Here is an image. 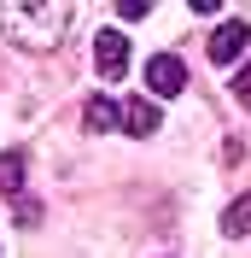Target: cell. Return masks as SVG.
<instances>
[{
	"label": "cell",
	"instance_id": "cell-1",
	"mask_svg": "<svg viewBox=\"0 0 251 258\" xmlns=\"http://www.w3.org/2000/svg\"><path fill=\"white\" fill-rule=\"evenodd\" d=\"M64 30H70V6L64 0H12V6H0V35L24 53L59 47Z\"/></svg>",
	"mask_w": 251,
	"mask_h": 258
},
{
	"label": "cell",
	"instance_id": "cell-2",
	"mask_svg": "<svg viewBox=\"0 0 251 258\" xmlns=\"http://www.w3.org/2000/svg\"><path fill=\"white\" fill-rule=\"evenodd\" d=\"M204 53H210V64H239V59L251 53V24H245V18L216 24V30H210V41H204Z\"/></svg>",
	"mask_w": 251,
	"mask_h": 258
},
{
	"label": "cell",
	"instance_id": "cell-3",
	"mask_svg": "<svg viewBox=\"0 0 251 258\" xmlns=\"http://www.w3.org/2000/svg\"><path fill=\"white\" fill-rule=\"evenodd\" d=\"M94 71H99L105 82H117V77L129 71V41H123L117 30H99V35H94Z\"/></svg>",
	"mask_w": 251,
	"mask_h": 258
},
{
	"label": "cell",
	"instance_id": "cell-4",
	"mask_svg": "<svg viewBox=\"0 0 251 258\" xmlns=\"http://www.w3.org/2000/svg\"><path fill=\"white\" fill-rule=\"evenodd\" d=\"M146 88H152V94H181V88H187V64L175 59V53L146 59Z\"/></svg>",
	"mask_w": 251,
	"mask_h": 258
},
{
	"label": "cell",
	"instance_id": "cell-5",
	"mask_svg": "<svg viewBox=\"0 0 251 258\" xmlns=\"http://www.w3.org/2000/svg\"><path fill=\"white\" fill-rule=\"evenodd\" d=\"M158 123H164V112H158L152 100H129V106H123V129L135 135V141H146V135H158Z\"/></svg>",
	"mask_w": 251,
	"mask_h": 258
},
{
	"label": "cell",
	"instance_id": "cell-6",
	"mask_svg": "<svg viewBox=\"0 0 251 258\" xmlns=\"http://www.w3.org/2000/svg\"><path fill=\"white\" fill-rule=\"evenodd\" d=\"M82 123L94 129V135H105L111 123H123V112H117V100H105V94H99V100H88V112H82Z\"/></svg>",
	"mask_w": 251,
	"mask_h": 258
},
{
	"label": "cell",
	"instance_id": "cell-7",
	"mask_svg": "<svg viewBox=\"0 0 251 258\" xmlns=\"http://www.w3.org/2000/svg\"><path fill=\"white\" fill-rule=\"evenodd\" d=\"M222 235H251V194H239L234 206L222 211Z\"/></svg>",
	"mask_w": 251,
	"mask_h": 258
},
{
	"label": "cell",
	"instance_id": "cell-8",
	"mask_svg": "<svg viewBox=\"0 0 251 258\" xmlns=\"http://www.w3.org/2000/svg\"><path fill=\"white\" fill-rule=\"evenodd\" d=\"M18 182H24V159L6 153V159H0V194H18Z\"/></svg>",
	"mask_w": 251,
	"mask_h": 258
},
{
	"label": "cell",
	"instance_id": "cell-9",
	"mask_svg": "<svg viewBox=\"0 0 251 258\" xmlns=\"http://www.w3.org/2000/svg\"><path fill=\"white\" fill-rule=\"evenodd\" d=\"M234 100H239V106H251V59H245V71L234 77Z\"/></svg>",
	"mask_w": 251,
	"mask_h": 258
},
{
	"label": "cell",
	"instance_id": "cell-10",
	"mask_svg": "<svg viewBox=\"0 0 251 258\" xmlns=\"http://www.w3.org/2000/svg\"><path fill=\"white\" fill-rule=\"evenodd\" d=\"M117 12H123L129 24H135V18H146V12H152V0H123V6H117Z\"/></svg>",
	"mask_w": 251,
	"mask_h": 258
}]
</instances>
